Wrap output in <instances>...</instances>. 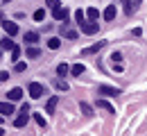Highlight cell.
Masks as SVG:
<instances>
[{"mask_svg":"<svg viewBox=\"0 0 147 136\" xmlns=\"http://www.w3.org/2000/svg\"><path fill=\"white\" fill-rule=\"evenodd\" d=\"M97 93L100 95H120V89L109 86V84H102V86H97Z\"/></svg>","mask_w":147,"mask_h":136,"instance_id":"7a4b0ae2","label":"cell"},{"mask_svg":"<svg viewBox=\"0 0 147 136\" xmlns=\"http://www.w3.org/2000/svg\"><path fill=\"white\" fill-rule=\"evenodd\" d=\"M27 120H30V116H27V114H20V116L14 120V125H16V127H25V125H27Z\"/></svg>","mask_w":147,"mask_h":136,"instance_id":"5bb4252c","label":"cell"},{"mask_svg":"<svg viewBox=\"0 0 147 136\" xmlns=\"http://www.w3.org/2000/svg\"><path fill=\"white\" fill-rule=\"evenodd\" d=\"M61 37H66V39H77V32H75L73 27H68V25H61Z\"/></svg>","mask_w":147,"mask_h":136,"instance_id":"ba28073f","label":"cell"},{"mask_svg":"<svg viewBox=\"0 0 147 136\" xmlns=\"http://www.w3.org/2000/svg\"><path fill=\"white\" fill-rule=\"evenodd\" d=\"M14 68H16V73H23V70H25V64H23V61H16Z\"/></svg>","mask_w":147,"mask_h":136,"instance_id":"f546056e","label":"cell"},{"mask_svg":"<svg viewBox=\"0 0 147 136\" xmlns=\"http://www.w3.org/2000/svg\"><path fill=\"white\" fill-rule=\"evenodd\" d=\"M59 45H61V39H57V37L48 39V48H50V50H59Z\"/></svg>","mask_w":147,"mask_h":136,"instance_id":"e0dca14e","label":"cell"},{"mask_svg":"<svg viewBox=\"0 0 147 136\" xmlns=\"http://www.w3.org/2000/svg\"><path fill=\"white\" fill-rule=\"evenodd\" d=\"M97 109H104V111H109V114H115L113 104H111V102H107V100H97Z\"/></svg>","mask_w":147,"mask_h":136,"instance_id":"30bf717a","label":"cell"},{"mask_svg":"<svg viewBox=\"0 0 147 136\" xmlns=\"http://www.w3.org/2000/svg\"><path fill=\"white\" fill-rule=\"evenodd\" d=\"M5 2H9V0H5Z\"/></svg>","mask_w":147,"mask_h":136,"instance_id":"836d02e7","label":"cell"},{"mask_svg":"<svg viewBox=\"0 0 147 136\" xmlns=\"http://www.w3.org/2000/svg\"><path fill=\"white\" fill-rule=\"evenodd\" d=\"M14 48H16V43L11 41V37H5V39L0 41V50H9V52H11Z\"/></svg>","mask_w":147,"mask_h":136,"instance_id":"5b68a950","label":"cell"},{"mask_svg":"<svg viewBox=\"0 0 147 136\" xmlns=\"http://www.w3.org/2000/svg\"><path fill=\"white\" fill-rule=\"evenodd\" d=\"M45 5H48L50 9H57V7H59V0H45Z\"/></svg>","mask_w":147,"mask_h":136,"instance_id":"83f0119b","label":"cell"},{"mask_svg":"<svg viewBox=\"0 0 147 136\" xmlns=\"http://www.w3.org/2000/svg\"><path fill=\"white\" fill-rule=\"evenodd\" d=\"M0 114H2V116L14 114V104H11V100H9V102H0Z\"/></svg>","mask_w":147,"mask_h":136,"instance_id":"8992f818","label":"cell"},{"mask_svg":"<svg viewBox=\"0 0 147 136\" xmlns=\"http://www.w3.org/2000/svg\"><path fill=\"white\" fill-rule=\"evenodd\" d=\"M52 14H55V20H66V18H68V12H66V9H61V7L52 9Z\"/></svg>","mask_w":147,"mask_h":136,"instance_id":"8fae6325","label":"cell"},{"mask_svg":"<svg viewBox=\"0 0 147 136\" xmlns=\"http://www.w3.org/2000/svg\"><path fill=\"white\" fill-rule=\"evenodd\" d=\"M27 91H30V97H32V100H38V97H43V84H38V82H32Z\"/></svg>","mask_w":147,"mask_h":136,"instance_id":"6da1fadb","label":"cell"},{"mask_svg":"<svg viewBox=\"0 0 147 136\" xmlns=\"http://www.w3.org/2000/svg\"><path fill=\"white\" fill-rule=\"evenodd\" d=\"M70 73H73L75 77H79V75H82V73H84V66H82V64H75L73 68H70Z\"/></svg>","mask_w":147,"mask_h":136,"instance_id":"44dd1931","label":"cell"},{"mask_svg":"<svg viewBox=\"0 0 147 136\" xmlns=\"http://www.w3.org/2000/svg\"><path fill=\"white\" fill-rule=\"evenodd\" d=\"M79 109L84 111V116H93V107L88 102H79Z\"/></svg>","mask_w":147,"mask_h":136,"instance_id":"ac0fdd59","label":"cell"},{"mask_svg":"<svg viewBox=\"0 0 147 136\" xmlns=\"http://www.w3.org/2000/svg\"><path fill=\"white\" fill-rule=\"evenodd\" d=\"M102 45H104V41H97L95 45H88V48H84L82 52H84V55H93V52H97V50H100Z\"/></svg>","mask_w":147,"mask_h":136,"instance_id":"4fadbf2b","label":"cell"},{"mask_svg":"<svg viewBox=\"0 0 147 136\" xmlns=\"http://www.w3.org/2000/svg\"><path fill=\"white\" fill-rule=\"evenodd\" d=\"M115 14H118L115 5H109V7L104 9V20H113V18H115Z\"/></svg>","mask_w":147,"mask_h":136,"instance_id":"9c48e42d","label":"cell"},{"mask_svg":"<svg viewBox=\"0 0 147 136\" xmlns=\"http://www.w3.org/2000/svg\"><path fill=\"white\" fill-rule=\"evenodd\" d=\"M57 104H59V95H52L50 100H48V104H45V111H48V114H55Z\"/></svg>","mask_w":147,"mask_h":136,"instance_id":"52a82bcc","label":"cell"},{"mask_svg":"<svg viewBox=\"0 0 147 136\" xmlns=\"http://www.w3.org/2000/svg\"><path fill=\"white\" fill-rule=\"evenodd\" d=\"M25 55H27V57H30V59H36V57H41V50L32 45V48H27V52H25Z\"/></svg>","mask_w":147,"mask_h":136,"instance_id":"d6986e66","label":"cell"},{"mask_svg":"<svg viewBox=\"0 0 147 136\" xmlns=\"http://www.w3.org/2000/svg\"><path fill=\"white\" fill-rule=\"evenodd\" d=\"M55 86H57V89H61V91H68V84H66L63 79H57V82H55Z\"/></svg>","mask_w":147,"mask_h":136,"instance_id":"d4e9b609","label":"cell"},{"mask_svg":"<svg viewBox=\"0 0 147 136\" xmlns=\"http://www.w3.org/2000/svg\"><path fill=\"white\" fill-rule=\"evenodd\" d=\"M2 25H5V32H7L9 37H16V34H18V25H16V23L7 20V23H2Z\"/></svg>","mask_w":147,"mask_h":136,"instance_id":"277c9868","label":"cell"},{"mask_svg":"<svg viewBox=\"0 0 147 136\" xmlns=\"http://www.w3.org/2000/svg\"><path fill=\"white\" fill-rule=\"evenodd\" d=\"M7 97H9L11 102H16V100H20V97H23V89H11V91L7 93Z\"/></svg>","mask_w":147,"mask_h":136,"instance_id":"7c38bea8","label":"cell"},{"mask_svg":"<svg viewBox=\"0 0 147 136\" xmlns=\"http://www.w3.org/2000/svg\"><path fill=\"white\" fill-rule=\"evenodd\" d=\"M2 134H5V129H2V127H0V136H2Z\"/></svg>","mask_w":147,"mask_h":136,"instance_id":"1f68e13d","label":"cell"},{"mask_svg":"<svg viewBox=\"0 0 147 136\" xmlns=\"http://www.w3.org/2000/svg\"><path fill=\"white\" fill-rule=\"evenodd\" d=\"M86 16H88V20H97V16H100V14H97V9H95V7H88Z\"/></svg>","mask_w":147,"mask_h":136,"instance_id":"7402d4cb","label":"cell"},{"mask_svg":"<svg viewBox=\"0 0 147 136\" xmlns=\"http://www.w3.org/2000/svg\"><path fill=\"white\" fill-rule=\"evenodd\" d=\"M2 118H5V116H0V122H2Z\"/></svg>","mask_w":147,"mask_h":136,"instance_id":"d6a6232c","label":"cell"},{"mask_svg":"<svg viewBox=\"0 0 147 136\" xmlns=\"http://www.w3.org/2000/svg\"><path fill=\"white\" fill-rule=\"evenodd\" d=\"M18 57H20V48L16 45V48L11 50V59H14V61H18Z\"/></svg>","mask_w":147,"mask_h":136,"instance_id":"4316f807","label":"cell"},{"mask_svg":"<svg viewBox=\"0 0 147 136\" xmlns=\"http://www.w3.org/2000/svg\"><path fill=\"white\" fill-rule=\"evenodd\" d=\"M68 70H70V68H68V64H59V66H57V75H59V77H66V75H68Z\"/></svg>","mask_w":147,"mask_h":136,"instance_id":"2e32d148","label":"cell"},{"mask_svg":"<svg viewBox=\"0 0 147 136\" xmlns=\"http://www.w3.org/2000/svg\"><path fill=\"white\" fill-rule=\"evenodd\" d=\"M5 79H9V73H5V70H0V82H5Z\"/></svg>","mask_w":147,"mask_h":136,"instance_id":"4dcf8cb0","label":"cell"},{"mask_svg":"<svg viewBox=\"0 0 147 136\" xmlns=\"http://www.w3.org/2000/svg\"><path fill=\"white\" fill-rule=\"evenodd\" d=\"M111 59H113V64H120V61H122V55H120V52H113Z\"/></svg>","mask_w":147,"mask_h":136,"instance_id":"f1b7e54d","label":"cell"},{"mask_svg":"<svg viewBox=\"0 0 147 136\" xmlns=\"http://www.w3.org/2000/svg\"><path fill=\"white\" fill-rule=\"evenodd\" d=\"M43 18H45V9H36V12H34V20H38V23H41Z\"/></svg>","mask_w":147,"mask_h":136,"instance_id":"cb8c5ba5","label":"cell"},{"mask_svg":"<svg viewBox=\"0 0 147 136\" xmlns=\"http://www.w3.org/2000/svg\"><path fill=\"white\" fill-rule=\"evenodd\" d=\"M34 120H36V125H41V127H45V118L41 116V114H34Z\"/></svg>","mask_w":147,"mask_h":136,"instance_id":"484cf974","label":"cell"},{"mask_svg":"<svg viewBox=\"0 0 147 136\" xmlns=\"http://www.w3.org/2000/svg\"><path fill=\"white\" fill-rule=\"evenodd\" d=\"M97 30H100L97 20H88V23H84V25H82V32H84V34H95Z\"/></svg>","mask_w":147,"mask_h":136,"instance_id":"3957f363","label":"cell"},{"mask_svg":"<svg viewBox=\"0 0 147 136\" xmlns=\"http://www.w3.org/2000/svg\"><path fill=\"white\" fill-rule=\"evenodd\" d=\"M25 41L34 45V43H36V41H38V34H36V32H27V34H25Z\"/></svg>","mask_w":147,"mask_h":136,"instance_id":"ffe728a7","label":"cell"},{"mask_svg":"<svg viewBox=\"0 0 147 136\" xmlns=\"http://www.w3.org/2000/svg\"><path fill=\"white\" fill-rule=\"evenodd\" d=\"M140 2H143V0H127V14H131V12H136Z\"/></svg>","mask_w":147,"mask_h":136,"instance_id":"9a60e30c","label":"cell"},{"mask_svg":"<svg viewBox=\"0 0 147 136\" xmlns=\"http://www.w3.org/2000/svg\"><path fill=\"white\" fill-rule=\"evenodd\" d=\"M84 18H86V14H84L82 9H77V12H75V20H77L79 25H84Z\"/></svg>","mask_w":147,"mask_h":136,"instance_id":"603a6c76","label":"cell"}]
</instances>
